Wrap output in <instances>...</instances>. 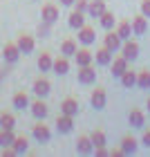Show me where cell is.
<instances>
[{"mask_svg": "<svg viewBox=\"0 0 150 157\" xmlns=\"http://www.w3.org/2000/svg\"><path fill=\"white\" fill-rule=\"evenodd\" d=\"M137 85H139L141 90H150V72H148V70H144V72H139Z\"/></svg>", "mask_w": 150, "mask_h": 157, "instance_id": "d6a6232c", "label": "cell"}, {"mask_svg": "<svg viewBox=\"0 0 150 157\" xmlns=\"http://www.w3.org/2000/svg\"><path fill=\"white\" fill-rule=\"evenodd\" d=\"M47 34H49V23L43 20V25H38V36L40 38H47Z\"/></svg>", "mask_w": 150, "mask_h": 157, "instance_id": "d590c367", "label": "cell"}, {"mask_svg": "<svg viewBox=\"0 0 150 157\" xmlns=\"http://www.w3.org/2000/svg\"><path fill=\"white\" fill-rule=\"evenodd\" d=\"M20 47H18V43H7L5 45V49H2V56H5V61L7 63H16L18 59H20Z\"/></svg>", "mask_w": 150, "mask_h": 157, "instance_id": "52a82bcc", "label": "cell"}, {"mask_svg": "<svg viewBox=\"0 0 150 157\" xmlns=\"http://www.w3.org/2000/svg\"><path fill=\"white\" fill-rule=\"evenodd\" d=\"M16 43H18V47H20V52H23V54H32V52H34V45H36L34 38L27 36V34H20Z\"/></svg>", "mask_w": 150, "mask_h": 157, "instance_id": "ac0fdd59", "label": "cell"}, {"mask_svg": "<svg viewBox=\"0 0 150 157\" xmlns=\"http://www.w3.org/2000/svg\"><path fill=\"white\" fill-rule=\"evenodd\" d=\"M96 148H94V141H92L90 135H81V137L76 139V153L81 155H92Z\"/></svg>", "mask_w": 150, "mask_h": 157, "instance_id": "7a4b0ae2", "label": "cell"}, {"mask_svg": "<svg viewBox=\"0 0 150 157\" xmlns=\"http://www.w3.org/2000/svg\"><path fill=\"white\" fill-rule=\"evenodd\" d=\"M67 23H69V27H72V29H81V27L85 25V13L78 11V9H74L72 13H69Z\"/></svg>", "mask_w": 150, "mask_h": 157, "instance_id": "ffe728a7", "label": "cell"}, {"mask_svg": "<svg viewBox=\"0 0 150 157\" xmlns=\"http://www.w3.org/2000/svg\"><path fill=\"white\" fill-rule=\"evenodd\" d=\"M137 146H139V144H137V139L130 137V135L121 139V151H123L126 155H134V153H137Z\"/></svg>", "mask_w": 150, "mask_h": 157, "instance_id": "44dd1931", "label": "cell"}, {"mask_svg": "<svg viewBox=\"0 0 150 157\" xmlns=\"http://www.w3.org/2000/svg\"><path fill=\"white\" fill-rule=\"evenodd\" d=\"M128 121H130L132 128H144V126H146V115H144L141 110H132L130 117H128Z\"/></svg>", "mask_w": 150, "mask_h": 157, "instance_id": "603a6c76", "label": "cell"}, {"mask_svg": "<svg viewBox=\"0 0 150 157\" xmlns=\"http://www.w3.org/2000/svg\"><path fill=\"white\" fill-rule=\"evenodd\" d=\"M52 65H54L52 54H49V52H43V54L38 56V70H40V72H49Z\"/></svg>", "mask_w": 150, "mask_h": 157, "instance_id": "cb8c5ba5", "label": "cell"}, {"mask_svg": "<svg viewBox=\"0 0 150 157\" xmlns=\"http://www.w3.org/2000/svg\"><path fill=\"white\" fill-rule=\"evenodd\" d=\"M40 18L45 20V23L49 25H54L56 20H58V7L52 5V2H47V5H43V11H40Z\"/></svg>", "mask_w": 150, "mask_h": 157, "instance_id": "8992f818", "label": "cell"}, {"mask_svg": "<svg viewBox=\"0 0 150 157\" xmlns=\"http://www.w3.org/2000/svg\"><path fill=\"white\" fill-rule=\"evenodd\" d=\"M0 128L13 130V128H16V117H13L11 112H2V115H0Z\"/></svg>", "mask_w": 150, "mask_h": 157, "instance_id": "f546056e", "label": "cell"}, {"mask_svg": "<svg viewBox=\"0 0 150 157\" xmlns=\"http://www.w3.org/2000/svg\"><path fill=\"white\" fill-rule=\"evenodd\" d=\"M105 101H108V97H105V90H103V88H96L94 92H92V97H90L92 108L103 110V108H105Z\"/></svg>", "mask_w": 150, "mask_h": 157, "instance_id": "8fae6325", "label": "cell"}, {"mask_svg": "<svg viewBox=\"0 0 150 157\" xmlns=\"http://www.w3.org/2000/svg\"><path fill=\"white\" fill-rule=\"evenodd\" d=\"M56 130H58L61 135H67V132H72L74 130V117H69V115H58V119H56Z\"/></svg>", "mask_w": 150, "mask_h": 157, "instance_id": "277c9868", "label": "cell"}, {"mask_svg": "<svg viewBox=\"0 0 150 157\" xmlns=\"http://www.w3.org/2000/svg\"><path fill=\"white\" fill-rule=\"evenodd\" d=\"M132 32H134V36H144L148 32V18L144 13H139V16L132 18Z\"/></svg>", "mask_w": 150, "mask_h": 157, "instance_id": "30bf717a", "label": "cell"}, {"mask_svg": "<svg viewBox=\"0 0 150 157\" xmlns=\"http://www.w3.org/2000/svg\"><path fill=\"white\" fill-rule=\"evenodd\" d=\"M112 49L110 47H101V49H96V54H94V61H96V65H110L112 63Z\"/></svg>", "mask_w": 150, "mask_h": 157, "instance_id": "5bb4252c", "label": "cell"}, {"mask_svg": "<svg viewBox=\"0 0 150 157\" xmlns=\"http://www.w3.org/2000/svg\"><path fill=\"white\" fill-rule=\"evenodd\" d=\"M105 11V0H90V7H88V13L92 18H99L101 13Z\"/></svg>", "mask_w": 150, "mask_h": 157, "instance_id": "7402d4cb", "label": "cell"}, {"mask_svg": "<svg viewBox=\"0 0 150 157\" xmlns=\"http://www.w3.org/2000/svg\"><path fill=\"white\" fill-rule=\"evenodd\" d=\"M32 135L36 137V141H40V144H47V141L52 139V130L43 124V119H38V124L32 128Z\"/></svg>", "mask_w": 150, "mask_h": 157, "instance_id": "6da1fadb", "label": "cell"}, {"mask_svg": "<svg viewBox=\"0 0 150 157\" xmlns=\"http://www.w3.org/2000/svg\"><path fill=\"white\" fill-rule=\"evenodd\" d=\"M148 110H150V99H148Z\"/></svg>", "mask_w": 150, "mask_h": 157, "instance_id": "b9f144b4", "label": "cell"}, {"mask_svg": "<svg viewBox=\"0 0 150 157\" xmlns=\"http://www.w3.org/2000/svg\"><path fill=\"white\" fill-rule=\"evenodd\" d=\"M52 70H54V72L56 74H58V76H63V74H67L69 72V59H67V56H58V59H56L54 61V65H52Z\"/></svg>", "mask_w": 150, "mask_h": 157, "instance_id": "d6986e66", "label": "cell"}, {"mask_svg": "<svg viewBox=\"0 0 150 157\" xmlns=\"http://www.w3.org/2000/svg\"><path fill=\"white\" fill-rule=\"evenodd\" d=\"M137 78H139V74H134V72H130V70H126L123 74H121V85H123V88H134V85H137Z\"/></svg>", "mask_w": 150, "mask_h": 157, "instance_id": "484cf974", "label": "cell"}, {"mask_svg": "<svg viewBox=\"0 0 150 157\" xmlns=\"http://www.w3.org/2000/svg\"><path fill=\"white\" fill-rule=\"evenodd\" d=\"M29 97L25 94V92H18V94H13V108H18V110H25V108H29Z\"/></svg>", "mask_w": 150, "mask_h": 157, "instance_id": "f1b7e54d", "label": "cell"}, {"mask_svg": "<svg viewBox=\"0 0 150 157\" xmlns=\"http://www.w3.org/2000/svg\"><path fill=\"white\" fill-rule=\"evenodd\" d=\"M117 34L123 40H128L130 36H134V32H132V23H128V20H123V23H119V27H117Z\"/></svg>", "mask_w": 150, "mask_h": 157, "instance_id": "83f0119b", "label": "cell"}, {"mask_svg": "<svg viewBox=\"0 0 150 157\" xmlns=\"http://www.w3.org/2000/svg\"><path fill=\"white\" fill-rule=\"evenodd\" d=\"M94 81H96V70L92 65L78 67V83H81V85H92Z\"/></svg>", "mask_w": 150, "mask_h": 157, "instance_id": "3957f363", "label": "cell"}, {"mask_svg": "<svg viewBox=\"0 0 150 157\" xmlns=\"http://www.w3.org/2000/svg\"><path fill=\"white\" fill-rule=\"evenodd\" d=\"M141 144L150 148V130H146V132H144V137H141Z\"/></svg>", "mask_w": 150, "mask_h": 157, "instance_id": "74e56055", "label": "cell"}, {"mask_svg": "<svg viewBox=\"0 0 150 157\" xmlns=\"http://www.w3.org/2000/svg\"><path fill=\"white\" fill-rule=\"evenodd\" d=\"M99 20H101V27H103V29H112V27H114V13L108 11V9L99 16Z\"/></svg>", "mask_w": 150, "mask_h": 157, "instance_id": "4dcf8cb0", "label": "cell"}, {"mask_svg": "<svg viewBox=\"0 0 150 157\" xmlns=\"http://www.w3.org/2000/svg\"><path fill=\"white\" fill-rule=\"evenodd\" d=\"M0 81H2V78H0Z\"/></svg>", "mask_w": 150, "mask_h": 157, "instance_id": "7bdbcfd3", "label": "cell"}, {"mask_svg": "<svg viewBox=\"0 0 150 157\" xmlns=\"http://www.w3.org/2000/svg\"><path fill=\"white\" fill-rule=\"evenodd\" d=\"M105 47H110L112 52H121V47H123V38H121L117 32L108 29V36H105Z\"/></svg>", "mask_w": 150, "mask_h": 157, "instance_id": "9c48e42d", "label": "cell"}, {"mask_svg": "<svg viewBox=\"0 0 150 157\" xmlns=\"http://www.w3.org/2000/svg\"><path fill=\"white\" fill-rule=\"evenodd\" d=\"M74 59H76V65L83 67V65H92V61H94V54H92L90 49H76Z\"/></svg>", "mask_w": 150, "mask_h": 157, "instance_id": "e0dca14e", "label": "cell"}, {"mask_svg": "<svg viewBox=\"0 0 150 157\" xmlns=\"http://www.w3.org/2000/svg\"><path fill=\"white\" fill-rule=\"evenodd\" d=\"M34 94H36V97H47L49 94V92H52V83H49L47 81V78H36V81H34Z\"/></svg>", "mask_w": 150, "mask_h": 157, "instance_id": "7c38bea8", "label": "cell"}, {"mask_svg": "<svg viewBox=\"0 0 150 157\" xmlns=\"http://www.w3.org/2000/svg\"><path fill=\"white\" fill-rule=\"evenodd\" d=\"M61 112L63 115H69V117H76L78 115V101L72 99V97H67L65 101L61 103Z\"/></svg>", "mask_w": 150, "mask_h": 157, "instance_id": "2e32d148", "label": "cell"}, {"mask_svg": "<svg viewBox=\"0 0 150 157\" xmlns=\"http://www.w3.org/2000/svg\"><path fill=\"white\" fill-rule=\"evenodd\" d=\"M13 151H16L18 155H23V153H27V148H29V141H27V137L23 135V137H16V141H13Z\"/></svg>", "mask_w": 150, "mask_h": 157, "instance_id": "1f68e13d", "label": "cell"}, {"mask_svg": "<svg viewBox=\"0 0 150 157\" xmlns=\"http://www.w3.org/2000/svg\"><path fill=\"white\" fill-rule=\"evenodd\" d=\"M76 49H78V47H76V40H72V38H65V40L61 43V54L67 56V59L76 54Z\"/></svg>", "mask_w": 150, "mask_h": 157, "instance_id": "d4e9b609", "label": "cell"}, {"mask_svg": "<svg viewBox=\"0 0 150 157\" xmlns=\"http://www.w3.org/2000/svg\"><path fill=\"white\" fill-rule=\"evenodd\" d=\"M141 13L146 18H150V0H141Z\"/></svg>", "mask_w": 150, "mask_h": 157, "instance_id": "8d00e7d4", "label": "cell"}, {"mask_svg": "<svg viewBox=\"0 0 150 157\" xmlns=\"http://www.w3.org/2000/svg\"><path fill=\"white\" fill-rule=\"evenodd\" d=\"M88 7H90V0H76L74 2V9L83 11V13H88Z\"/></svg>", "mask_w": 150, "mask_h": 157, "instance_id": "e575fe53", "label": "cell"}, {"mask_svg": "<svg viewBox=\"0 0 150 157\" xmlns=\"http://www.w3.org/2000/svg\"><path fill=\"white\" fill-rule=\"evenodd\" d=\"M29 108H32V115L36 117V119H43V121H45V117L49 115V108L45 105V101H43L40 97H38L36 101H34V103L29 105Z\"/></svg>", "mask_w": 150, "mask_h": 157, "instance_id": "4fadbf2b", "label": "cell"}, {"mask_svg": "<svg viewBox=\"0 0 150 157\" xmlns=\"http://www.w3.org/2000/svg\"><path fill=\"white\" fill-rule=\"evenodd\" d=\"M123 155H126V153L121 151V148H117V151H112V153H110V157H123Z\"/></svg>", "mask_w": 150, "mask_h": 157, "instance_id": "ab89813d", "label": "cell"}, {"mask_svg": "<svg viewBox=\"0 0 150 157\" xmlns=\"http://www.w3.org/2000/svg\"><path fill=\"white\" fill-rule=\"evenodd\" d=\"M78 40H81L83 45H92V43L96 40V32L92 29V27H88V25H83L81 29H78Z\"/></svg>", "mask_w": 150, "mask_h": 157, "instance_id": "9a60e30c", "label": "cell"}, {"mask_svg": "<svg viewBox=\"0 0 150 157\" xmlns=\"http://www.w3.org/2000/svg\"><path fill=\"white\" fill-rule=\"evenodd\" d=\"M13 141H16V135H13V130H7V128H2V132H0V146H2V148H9V146H13Z\"/></svg>", "mask_w": 150, "mask_h": 157, "instance_id": "4316f807", "label": "cell"}, {"mask_svg": "<svg viewBox=\"0 0 150 157\" xmlns=\"http://www.w3.org/2000/svg\"><path fill=\"white\" fill-rule=\"evenodd\" d=\"M76 2V0H61V5H65V7H72Z\"/></svg>", "mask_w": 150, "mask_h": 157, "instance_id": "60d3db41", "label": "cell"}, {"mask_svg": "<svg viewBox=\"0 0 150 157\" xmlns=\"http://www.w3.org/2000/svg\"><path fill=\"white\" fill-rule=\"evenodd\" d=\"M90 137H92V141H94V148H101V146L108 144V141H105V132H103V130H94Z\"/></svg>", "mask_w": 150, "mask_h": 157, "instance_id": "836d02e7", "label": "cell"}, {"mask_svg": "<svg viewBox=\"0 0 150 157\" xmlns=\"http://www.w3.org/2000/svg\"><path fill=\"white\" fill-rule=\"evenodd\" d=\"M110 153L105 151V146H101V148H96V157H108Z\"/></svg>", "mask_w": 150, "mask_h": 157, "instance_id": "f35d334b", "label": "cell"}, {"mask_svg": "<svg viewBox=\"0 0 150 157\" xmlns=\"http://www.w3.org/2000/svg\"><path fill=\"white\" fill-rule=\"evenodd\" d=\"M121 54H123L128 61H134V59L139 56V43H137V40H132V38L123 40V47H121Z\"/></svg>", "mask_w": 150, "mask_h": 157, "instance_id": "5b68a950", "label": "cell"}, {"mask_svg": "<svg viewBox=\"0 0 150 157\" xmlns=\"http://www.w3.org/2000/svg\"><path fill=\"white\" fill-rule=\"evenodd\" d=\"M128 63H130V61H128L123 54L117 56V59L110 63V72H112V76H119V78H121V74H123L126 70H128Z\"/></svg>", "mask_w": 150, "mask_h": 157, "instance_id": "ba28073f", "label": "cell"}]
</instances>
